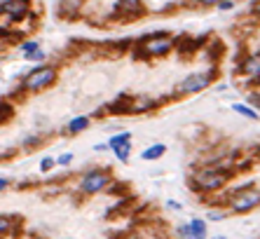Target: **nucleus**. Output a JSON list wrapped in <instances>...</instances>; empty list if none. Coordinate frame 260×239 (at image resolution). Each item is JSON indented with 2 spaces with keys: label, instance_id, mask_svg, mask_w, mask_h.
<instances>
[{
  "label": "nucleus",
  "instance_id": "nucleus-1",
  "mask_svg": "<svg viewBox=\"0 0 260 239\" xmlns=\"http://www.w3.org/2000/svg\"><path fill=\"white\" fill-rule=\"evenodd\" d=\"M54 80H56V68H52V66H38V68H33L24 77V89L40 92V89L54 85Z\"/></svg>",
  "mask_w": 260,
  "mask_h": 239
},
{
  "label": "nucleus",
  "instance_id": "nucleus-2",
  "mask_svg": "<svg viewBox=\"0 0 260 239\" xmlns=\"http://www.w3.org/2000/svg\"><path fill=\"white\" fill-rule=\"evenodd\" d=\"M174 47V40L169 38V35H152V38H148V40H143V45H141V54L145 56H164L169 54Z\"/></svg>",
  "mask_w": 260,
  "mask_h": 239
},
{
  "label": "nucleus",
  "instance_id": "nucleus-3",
  "mask_svg": "<svg viewBox=\"0 0 260 239\" xmlns=\"http://www.w3.org/2000/svg\"><path fill=\"white\" fill-rule=\"evenodd\" d=\"M108 183H110L108 174H103V171H89L87 176L80 181V190L87 192V195H94V192H101Z\"/></svg>",
  "mask_w": 260,
  "mask_h": 239
},
{
  "label": "nucleus",
  "instance_id": "nucleus-4",
  "mask_svg": "<svg viewBox=\"0 0 260 239\" xmlns=\"http://www.w3.org/2000/svg\"><path fill=\"white\" fill-rule=\"evenodd\" d=\"M225 174H220V171H213V169H204L197 174V188H202V190H218V188H223V183H225Z\"/></svg>",
  "mask_w": 260,
  "mask_h": 239
},
{
  "label": "nucleus",
  "instance_id": "nucleus-5",
  "mask_svg": "<svg viewBox=\"0 0 260 239\" xmlns=\"http://www.w3.org/2000/svg\"><path fill=\"white\" fill-rule=\"evenodd\" d=\"M209 85H211V73H192V75H188L181 82V92L183 94H197Z\"/></svg>",
  "mask_w": 260,
  "mask_h": 239
},
{
  "label": "nucleus",
  "instance_id": "nucleus-6",
  "mask_svg": "<svg viewBox=\"0 0 260 239\" xmlns=\"http://www.w3.org/2000/svg\"><path fill=\"white\" fill-rule=\"evenodd\" d=\"M108 145L113 148V152L117 155V160H120V162H129V152H131V134H129V131L113 136Z\"/></svg>",
  "mask_w": 260,
  "mask_h": 239
},
{
  "label": "nucleus",
  "instance_id": "nucleus-7",
  "mask_svg": "<svg viewBox=\"0 0 260 239\" xmlns=\"http://www.w3.org/2000/svg\"><path fill=\"white\" fill-rule=\"evenodd\" d=\"M0 12H5L12 21H21L28 17V0H5L0 5Z\"/></svg>",
  "mask_w": 260,
  "mask_h": 239
},
{
  "label": "nucleus",
  "instance_id": "nucleus-8",
  "mask_svg": "<svg viewBox=\"0 0 260 239\" xmlns=\"http://www.w3.org/2000/svg\"><path fill=\"white\" fill-rule=\"evenodd\" d=\"M258 206V192H244V195H237L234 192L232 202H230V209H232L234 213H244V211H251V209H255Z\"/></svg>",
  "mask_w": 260,
  "mask_h": 239
},
{
  "label": "nucleus",
  "instance_id": "nucleus-9",
  "mask_svg": "<svg viewBox=\"0 0 260 239\" xmlns=\"http://www.w3.org/2000/svg\"><path fill=\"white\" fill-rule=\"evenodd\" d=\"M241 70H244V75H248L251 80H258V75H260V54H248L246 61L241 63Z\"/></svg>",
  "mask_w": 260,
  "mask_h": 239
},
{
  "label": "nucleus",
  "instance_id": "nucleus-10",
  "mask_svg": "<svg viewBox=\"0 0 260 239\" xmlns=\"http://www.w3.org/2000/svg\"><path fill=\"white\" fill-rule=\"evenodd\" d=\"M164 152H166L164 143H155V145H150V148H145V150L141 152V157H143L145 162H150V160H159Z\"/></svg>",
  "mask_w": 260,
  "mask_h": 239
},
{
  "label": "nucleus",
  "instance_id": "nucleus-11",
  "mask_svg": "<svg viewBox=\"0 0 260 239\" xmlns=\"http://www.w3.org/2000/svg\"><path fill=\"white\" fill-rule=\"evenodd\" d=\"M188 230H190V237H192V239H204V237H206V223H204L202 218L190 220Z\"/></svg>",
  "mask_w": 260,
  "mask_h": 239
},
{
  "label": "nucleus",
  "instance_id": "nucleus-12",
  "mask_svg": "<svg viewBox=\"0 0 260 239\" xmlns=\"http://www.w3.org/2000/svg\"><path fill=\"white\" fill-rule=\"evenodd\" d=\"M89 127V117H75V120H70L68 122V131L70 134H77V131H84Z\"/></svg>",
  "mask_w": 260,
  "mask_h": 239
},
{
  "label": "nucleus",
  "instance_id": "nucleus-13",
  "mask_svg": "<svg viewBox=\"0 0 260 239\" xmlns=\"http://www.w3.org/2000/svg\"><path fill=\"white\" fill-rule=\"evenodd\" d=\"M232 110L239 113V115H244V117H248V120H258V113H255L253 108L244 106V103H232Z\"/></svg>",
  "mask_w": 260,
  "mask_h": 239
},
{
  "label": "nucleus",
  "instance_id": "nucleus-14",
  "mask_svg": "<svg viewBox=\"0 0 260 239\" xmlns=\"http://www.w3.org/2000/svg\"><path fill=\"white\" fill-rule=\"evenodd\" d=\"M45 56H47V52H42V49L38 47L35 52H31V54L24 56V59H26V61H45Z\"/></svg>",
  "mask_w": 260,
  "mask_h": 239
},
{
  "label": "nucleus",
  "instance_id": "nucleus-15",
  "mask_svg": "<svg viewBox=\"0 0 260 239\" xmlns=\"http://www.w3.org/2000/svg\"><path fill=\"white\" fill-rule=\"evenodd\" d=\"M122 3L124 10H129V12H136L138 7H141V0H120Z\"/></svg>",
  "mask_w": 260,
  "mask_h": 239
},
{
  "label": "nucleus",
  "instance_id": "nucleus-16",
  "mask_svg": "<svg viewBox=\"0 0 260 239\" xmlns=\"http://www.w3.org/2000/svg\"><path fill=\"white\" fill-rule=\"evenodd\" d=\"M38 47H40L38 42L28 40V42H24V45H21V52H24V56H26V54H31V52H35V49H38Z\"/></svg>",
  "mask_w": 260,
  "mask_h": 239
},
{
  "label": "nucleus",
  "instance_id": "nucleus-17",
  "mask_svg": "<svg viewBox=\"0 0 260 239\" xmlns=\"http://www.w3.org/2000/svg\"><path fill=\"white\" fill-rule=\"evenodd\" d=\"M10 115H12V106H10V103H0V122L7 120Z\"/></svg>",
  "mask_w": 260,
  "mask_h": 239
},
{
  "label": "nucleus",
  "instance_id": "nucleus-18",
  "mask_svg": "<svg viewBox=\"0 0 260 239\" xmlns=\"http://www.w3.org/2000/svg\"><path fill=\"white\" fill-rule=\"evenodd\" d=\"M10 227H12V220L7 218V216H0V234L10 232Z\"/></svg>",
  "mask_w": 260,
  "mask_h": 239
},
{
  "label": "nucleus",
  "instance_id": "nucleus-19",
  "mask_svg": "<svg viewBox=\"0 0 260 239\" xmlns=\"http://www.w3.org/2000/svg\"><path fill=\"white\" fill-rule=\"evenodd\" d=\"M54 160H52V157H45V160H42V162H40V171H49V169H52V167H54Z\"/></svg>",
  "mask_w": 260,
  "mask_h": 239
},
{
  "label": "nucleus",
  "instance_id": "nucleus-20",
  "mask_svg": "<svg viewBox=\"0 0 260 239\" xmlns=\"http://www.w3.org/2000/svg\"><path fill=\"white\" fill-rule=\"evenodd\" d=\"M54 162H56V164H61V167H66V164L73 162V155H70V152H66V155H61V157L54 160Z\"/></svg>",
  "mask_w": 260,
  "mask_h": 239
},
{
  "label": "nucleus",
  "instance_id": "nucleus-21",
  "mask_svg": "<svg viewBox=\"0 0 260 239\" xmlns=\"http://www.w3.org/2000/svg\"><path fill=\"white\" fill-rule=\"evenodd\" d=\"M232 7H234L232 0H220V3H218V10H223V12H227V10H232Z\"/></svg>",
  "mask_w": 260,
  "mask_h": 239
},
{
  "label": "nucleus",
  "instance_id": "nucleus-22",
  "mask_svg": "<svg viewBox=\"0 0 260 239\" xmlns=\"http://www.w3.org/2000/svg\"><path fill=\"white\" fill-rule=\"evenodd\" d=\"M220 0H199V5H206V7H211V5H218Z\"/></svg>",
  "mask_w": 260,
  "mask_h": 239
},
{
  "label": "nucleus",
  "instance_id": "nucleus-23",
  "mask_svg": "<svg viewBox=\"0 0 260 239\" xmlns=\"http://www.w3.org/2000/svg\"><path fill=\"white\" fill-rule=\"evenodd\" d=\"M209 218H211V220H220V218H223V213H209Z\"/></svg>",
  "mask_w": 260,
  "mask_h": 239
},
{
  "label": "nucleus",
  "instance_id": "nucleus-24",
  "mask_svg": "<svg viewBox=\"0 0 260 239\" xmlns=\"http://www.w3.org/2000/svg\"><path fill=\"white\" fill-rule=\"evenodd\" d=\"M7 185H10V181H7V178H0V190H5Z\"/></svg>",
  "mask_w": 260,
  "mask_h": 239
},
{
  "label": "nucleus",
  "instance_id": "nucleus-25",
  "mask_svg": "<svg viewBox=\"0 0 260 239\" xmlns=\"http://www.w3.org/2000/svg\"><path fill=\"white\" fill-rule=\"evenodd\" d=\"M169 209H181V204H178V202H174V199H169Z\"/></svg>",
  "mask_w": 260,
  "mask_h": 239
},
{
  "label": "nucleus",
  "instance_id": "nucleus-26",
  "mask_svg": "<svg viewBox=\"0 0 260 239\" xmlns=\"http://www.w3.org/2000/svg\"><path fill=\"white\" fill-rule=\"evenodd\" d=\"M216 239H225V237H216Z\"/></svg>",
  "mask_w": 260,
  "mask_h": 239
},
{
  "label": "nucleus",
  "instance_id": "nucleus-27",
  "mask_svg": "<svg viewBox=\"0 0 260 239\" xmlns=\"http://www.w3.org/2000/svg\"><path fill=\"white\" fill-rule=\"evenodd\" d=\"M0 17H3V12H0Z\"/></svg>",
  "mask_w": 260,
  "mask_h": 239
}]
</instances>
